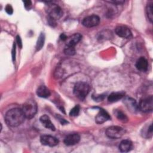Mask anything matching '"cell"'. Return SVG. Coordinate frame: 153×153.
Returning <instances> with one entry per match:
<instances>
[{
	"mask_svg": "<svg viewBox=\"0 0 153 153\" xmlns=\"http://www.w3.org/2000/svg\"><path fill=\"white\" fill-rule=\"evenodd\" d=\"M25 118L22 109L15 108L6 113L5 121L7 124L10 127H17L24 122Z\"/></svg>",
	"mask_w": 153,
	"mask_h": 153,
	"instance_id": "1",
	"label": "cell"
},
{
	"mask_svg": "<svg viewBox=\"0 0 153 153\" xmlns=\"http://www.w3.org/2000/svg\"><path fill=\"white\" fill-rule=\"evenodd\" d=\"M22 109L26 118L31 119L37 112V103L33 99H28L23 103Z\"/></svg>",
	"mask_w": 153,
	"mask_h": 153,
	"instance_id": "2",
	"label": "cell"
},
{
	"mask_svg": "<svg viewBox=\"0 0 153 153\" xmlns=\"http://www.w3.org/2000/svg\"><path fill=\"white\" fill-rule=\"evenodd\" d=\"M90 91V85L85 82L79 81L75 84L74 88V94L80 100H84Z\"/></svg>",
	"mask_w": 153,
	"mask_h": 153,
	"instance_id": "3",
	"label": "cell"
},
{
	"mask_svg": "<svg viewBox=\"0 0 153 153\" xmlns=\"http://www.w3.org/2000/svg\"><path fill=\"white\" fill-rule=\"evenodd\" d=\"M46 11L48 15V19L54 21L59 19L63 15L62 8L55 4H48L46 7Z\"/></svg>",
	"mask_w": 153,
	"mask_h": 153,
	"instance_id": "4",
	"label": "cell"
},
{
	"mask_svg": "<svg viewBox=\"0 0 153 153\" xmlns=\"http://www.w3.org/2000/svg\"><path fill=\"white\" fill-rule=\"evenodd\" d=\"M138 109L143 112H151L153 109V97L150 95L146 97L143 98L139 102L137 105Z\"/></svg>",
	"mask_w": 153,
	"mask_h": 153,
	"instance_id": "5",
	"label": "cell"
},
{
	"mask_svg": "<svg viewBox=\"0 0 153 153\" xmlns=\"http://www.w3.org/2000/svg\"><path fill=\"white\" fill-rule=\"evenodd\" d=\"M125 130L120 126H111L106 130V136L111 139L121 138L125 133Z\"/></svg>",
	"mask_w": 153,
	"mask_h": 153,
	"instance_id": "6",
	"label": "cell"
},
{
	"mask_svg": "<svg viewBox=\"0 0 153 153\" xmlns=\"http://www.w3.org/2000/svg\"><path fill=\"white\" fill-rule=\"evenodd\" d=\"M100 23V18L97 15H91L85 17L82 24L84 26L87 27H92L97 26Z\"/></svg>",
	"mask_w": 153,
	"mask_h": 153,
	"instance_id": "7",
	"label": "cell"
},
{
	"mask_svg": "<svg viewBox=\"0 0 153 153\" xmlns=\"http://www.w3.org/2000/svg\"><path fill=\"white\" fill-rule=\"evenodd\" d=\"M40 141L43 145L48 146L51 147L56 146L57 145H58L59 142V140L56 137L47 134L41 136L40 138Z\"/></svg>",
	"mask_w": 153,
	"mask_h": 153,
	"instance_id": "8",
	"label": "cell"
},
{
	"mask_svg": "<svg viewBox=\"0 0 153 153\" xmlns=\"http://www.w3.org/2000/svg\"><path fill=\"white\" fill-rule=\"evenodd\" d=\"M115 33L120 37L130 38L131 36V32L129 28L124 26H118L115 29Z\"/></svg>",
	"mask_w": 153,
	"mask_h": 153,
	"instance_id": "9",
	"label": "cell"
},
{
	"mask_svg": "<svg viewBox=\"0 0 153 153\" xmlns=\"http://www.w3.org/2000/svg\"><path fill=\"white\" fill-rule=\"evenodd\" d=\"M109 120H111V117L109 114L105 110L100 108L99 113L95 117L96 123L98 124H101Z\"/></svg>",
	"mask_w": 153,
	"mask_h": 153,
	"instance_id": "10",
	"label": "cell"
},
{
	"mask_svg": "<svg viewBox=\"0 0 153 153\" xmlns=\"http://www.w3.org/2000/svg\"><path fill=\"white\" fill-rule=\"evenodd\" d=\"M80 140V136L78 134H70L64 139V143L67 146H72L77 144Z\"/></svg>",
	"mask_w": 153,
	"mask_h": 153,
	"instance_id": "11",
	"label": "cell"
},
{
	"mask_svg": "<svg viewBox=\"0 0 153 153\" xmlns=\"http://www.w3.org/2000/svg\"><path fill=\"white\" fill-rule=\"evenodd\" d=\"M82 38V35L79 33H74L70 37L68 38L66 41V45L68 46H71V47H74L80 41V40Z\"/></svg>",
	"mask_w": 153,
	"mask_h": 153,
	"instance_id": "12",
	"label": "cell"
},
{
	"mask_svg": "<svg viewBox=\"0 0 153 153\" xmlns=\"http://www.w3.org/2000/svg\"><path fill=\"white\" fill-rule=\"evenodd\" d=\"M136 67L140 71H146L148 67V63L147 60L143 57H140L137 60L136 62Z\"/></svg>",
	"mask_w": 153,
	"mask_h": 153,
	"instance_id": "13",
	"label": "cell"
},
{
	"mask_svg": "<svg viewBox=\"0 0 153 153\" xmlns=\"http://www.w3.org/2000/svg\"><path fill=\"white\" fill-rule=\"evenodd\" d=\"M40 122L42 124V125L47 128H48L52 131H54L56 128L52 122L51 121V120L50 117L47 115H42L39 118Z\"/></svg>",
	"mask_w": 153,
	"mask_h": 153,
	"instance_id": "14",
	"label": "cell"
},
{
	"mask_svg": "<svg viewBox=\"0 0 153 153\" xmlns=\"http://www.w3.org/2000/svg\"><path fill=\"white\" fill-rule=\"evenodd\" d=\"M133 148V144L132 142L128 140L125 139L123 140L119 145V149L122 152H127L131 150Z\"/></svg>",
	"mask_w": 153,
	"mask_h": 153,
	"instance_id": "15",
	"label": "cell"
},
{
	"mask_svg": "<svg viewBox=\"0 0 153 153\" xmlns=\"http://www.w3.org/2000/svg\"><path fill=\"white\" fill-rule=\"evenodd\" d=\"M36 94L40 97L47 98L50 96L51 93L50 90L46 86L41 85L36 90Z\"/></svg>",
	"mask_w": 153,
	"mask_h": 153,
	"instance_id": "16",
	"label": "cell"
},
{
	"mask_svg": "<svg viewBox=\"0 0 153 153\" xmlns=\"http://www.w3.org/2000/svg\"><path fill=\"white\" fill-rule=\"evenodd\" d=\"M124 102L126 105L127 108L131 111L135 112L138 109V106L136 100L131 97H126Z\"/></svg>",
	"mask_w": 153,
	"mask_h": 153,
	"instance_id": "17",
	"label": "cell"
},
{
	"mask_svg": "<svg viewBox=\"0 0 153 153\" xmlns=\"http://www.w3.org/2000/svg\"><path fill=\"white\" fill-rule=\"evenodd\" d=\"M124 96V93L123 92H113L109 95L108 100L110 102H115L123 98Z\"/></svg>",
	"mask_w": 153,
	"mask_h": 153,
	"instance_id": "18",
	"label": "cell"
},
{
	"mask_svg": "<svg viewBox=\"0 0 153 153\" xmlns=\"http://www.w3.org/2000/svg\"><path fill=\"white\" fill-rule=\"evenodd\" d=\"M44 41H45V35L44 34V33H41V34L38 38L37 42H36V50L39 51L42 48V47L44 45Z\"/></svg>",
	"mask_w": 153,
	"mask_h": 153,
	"instance_id": "19",
	"label": "cell"
},
{
	"mask_svg": "<svg viewBox=\"0 0 153 153\" xmlns=\"http://www.w3.org/2000/svg\"><path fill=\"white\" fill-rule=\"evenodd\" d=\"M143 137L148 138L152 136V123H150L148 126H146V129L143 128Z\"/></svg>",
	"mask_w": 153,
	"mask_h": 153,
	"instance_id": "20",
	"label": "cell"
},
{
	"mask_svg": "<svg viewBox=\"0 0 153 153\" xmlns=\"http://www.w3.org/2000/svg\"><path fill=\"white\" fill-rule=\"evenodd\" d=\"M115 115L117 117V118L121 121L123 122V123H126L128 121V118L127 117V115L121 111H116L115 112Z\"/></svg>",
	"mask_w": 153,
	"mask_h": 153,
	"instance_id": "21",
	"label": "cell"
},
{
	"mask_svg": "<svg viewBox=\"0 0 153 153\" xmlns=\"http://www.w3.org/2000/svg\"><path fill=\"white\" fill-rule=\"evenodd\" d=\"M146 12L148 16V19L151 22V23L152 22V2H149L146 5Z\"/></svg>",
	"mask_w": 153,
	"mask_h": 153,
	"instance_id": "22",
	"label": "cell"
},
{
	"mask_svg": "<svg viewBox=\"0 0 153 153\" xmlns=\"http://www.w3.org/2000/svg\"><path fill=\"white\" fill-rule=\"evenodd\" d=\"M64 53L68 56H72L75 54V48L74 47L66 45L64 49Z\"/></svg>",
	"mask_w": 153,
	"mask_h": 153,
	"instance_id": "23",
	"label": "cell"
},
{
	"mask_svg": "<svg viewBox=\"0 0 153 153\" xmlns=\"http://www.w3.org/2000/svg\"><path fill=\"white\" fill-rule=\"evenodd\" d=\"M79 110H80V108H79V106L78 105L75 106L71 110V111L69 112L70 116H72V117H76V116H78L79 113Z\"/></svg>",
	"mask_w": 153,
	"mask_h": 153,
	"instance_id": "24",
	"label": "cell"
},
{
	"mask_svg": "<svg viewBox=\"0 0 153 153\" xmlns=\"http://www.w3.org/2000/svg\"><path fill=\"white\" fill-rule=\"evenodd\" d=\"M5 10L6 11V13L7 14H8L9 15H11L13 14V7H11V5L10 4H7L5 8Z\"/></svg>",
	"mask_w": 153,
	"mask_h": 153,
	"instance_id": "25",
	"label": "cell"
},
{
	"mask_svg": "<svg viewBox=\"0 0 153 153\" xmlns=\"http://www.w3.org/2000/svg\"><path fill=\"white\" fill-rule=\"evenodd\" d=\"M16 42L19 45V47L21 48L22 47V39L20 37V36L17 35L16 37Z\"/></svg>",
	"mask_w": 153,
	"mask_h": 153,
	"instance_id": "26",
	"label": "cell"
},
{
	"mask_svg": "<svg viewBox=\"0 0 153 153\" xmlns=\"http://www.w3.org/2000/svg\"><path fill=\"white\" fill-rule=\"evenodd\" d=\"M104 97L105 96L103 95H99V96H95V97H93V98L96 100V101H102V100L104 99Z\"/></svg>",
	"mask_w": 153,
	"mask_h": 153,
	"instance_id": "27",
	"label": "cell"
},
{
	"mask_svg": "<svg viewBox=\"0 0 153 153\" xmlns=\"http://www.w3.org/2000/svg\"><path fill=\"white\" fill-rule=\"evenodd\" d=\"M15 57H16V43L14 42L13 51H12V58L13 60H15Z\"/></svg>",
	"mask_w": 153,
	"mask_h": 153,
	"instance_id": "28",
	"label": "cell"
},
{
	"mask_svg": "<svg viewBox=\"0 0 153 153\" xmlns=\"http://www.w3.org/2000/svg\"><path fill=\"white\" fill-rule=\"evenodd\" d=\"M23 3H24V5H25V8H26L29 7L32 5V2L30 1H28V0L27 1H24Z\"/></svg>",
	"mask_w": 153,
	"mask_h": 153,
	"instance_id": "29",
	"label": "cell"
},
{
	"mask_svg": "<svg viewBox=\"0 0 153 153\" xmlns=\"http://www.w3.org/2000/svg\"><path fill=\"white\" fill-rule=\"evenodd\" d=\"M109 2L114 3L116 4H123L124 1H109Z\"/></svg>",
	"mask_w": 153,
	"mask_h": 153,
	"instance_id": "30",
	"label": "cell"
},
{
	"mask_svg": "<svg viewBox=\"0 0 153 153\" xmlns=\"http://www.w3.org/2000/svg\"><path fill=\"white\" fill-rule=\"evenodd\" d=\"M60 38V39H61L62 41H66V40L67 39V38H68V37H67L64 33L61 34Z\"/></svg>",
	"mask_w": 153,
	"mask_h": 153,
	"instance_id": "31",
	"label": "cell"
},
{
	"mask_svg": "<svg viewBox=\"0 0 153 153\" xmlns=\"http://www.w3.org/2000/svg\"><path fill=\"white\" fill-rule=\"evenodd\" d=\"M59 120H60V123H61V124H63V125H64V124H67V123H68V122L67 121H66L65 119H63V118H59Z\"/></svg>",
	"mask_w": 153,
	"mask_h": 153,
	"instance_id": "32",
	"label": "cell"
}]
</instances>
